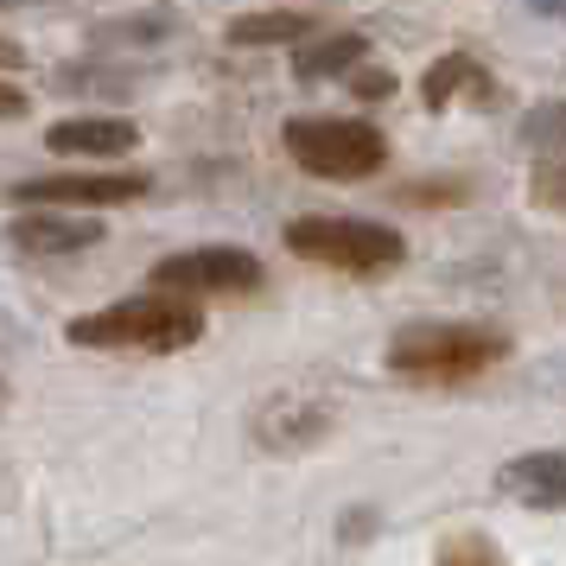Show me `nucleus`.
I'll return each mask as SVG.
<instances>
[{
  "label": "nucleus",
  "instance_id": "ddd939ff",
  "mask_svg": "<svg viewBox=\"0 0 566 566\" xmlns=\"http://www.w3.org/2000/svg\"><path fill=\"white\" fill-rule=\"evenodd\" d=\"M522 140H528V147H566V103L528 108V122H522Z\"/></svg>",
  "mask_w": 566,
  "mask_h": 566
},
{
  "label": "nucleus",
  "instance_id": "39448f33",
  "mask_svg": "<svg viewBox=\"0 0 566 566\" xmlns=\"http://www.w3.org/2000/svg\"><path fill=\"white\" fill-rule=\"evenodd\" d=\"M154 286L166 293H255L261 286V255L249 249H185L154 268Z\"/></svg>",
  "mask_w": 566,
  "mask_h": 566
},
{
  "label": "nucleus",
  "instance_id": "2eb2a0df",
  "mask_svg": "<svg viewBox=\"0 0 566 566\" xmlns=\"http://www.w3.org/2000/svg\"><path fill=\"white\" fill-rule=\"evenodd\" d=\"M535 205H547V210H566V159H541L535 166Z\"/></svg>",
  "mask_w": 566,
  "mask_h": 566
},
{
  "label": "nucleus",
  "instance_id": "f257e3e1",
  "mask_svg": "<svg viewBox=\"0 0 566 566\" xmlns=\"http://www.w3.org/2000/svg\"><path fill=\"white\" fill-rule=\"evenodd\" d=\"M64 337L83 350H154V357H166V350H191L205 337V312L191 293L154 286V293H134V300H115V306L77 318Z\"/></svg>",
  "mask_w": 566,
  "mask_h": 566
},
{
  "label": "nucleus",
  "instance_id": "f8f14e48",
  "mask_svg": "<svg viewBox=\"0 0 566 566\" xmlns=\"http://www.w3.org/2000/svg\"><path fill=\"white\" fill-rule=\"evenodd\" d=\"M312 39L306 13H242L230 20V45H300Z\"/></svg>",
  "mask_w": 566,
  "mask_h": 566
},
{
  "label": "nucleus",
  "instance_id": "6e6552de",
  "mask_svg": "<svg viewBox=\"0 0 566 566\" xmlns=\"http://www.w3.org/2000/svg\"><path fill=\"white\" fill-rule=\"evenodd\" d=\"M420 103L427 108H452V103H478V108H496L503 103V90L490 83V71L478 64V57H464V52H446L420 77Z\"/></svg>",
  "mask_w": 566,
  "mask_h": 566
},
{
  "label": "nucleus",
  "instance_id": "7ed1b4c3",
  "mask_svg": "<svg viewBox=\"0 0 566 566\" xmlns=\"http://www.w3.org/2000/svg\"><path fill=\"white\" fill-rule=\"evenodd\" d=\"M286 154L300 172L312 179H332V185H350V179H369L388 166V140L382 128L369 122H350V115H293L281 128Z\"/></svg>",
  "mask_w": 566,
  "mask_h": 566
},
{
  "label": "nucleus",
  "instance_id": "423d86ee",
  "mask_svg": "<svg viewBox=\"0 0 566 566\" xmlns=\"http://www.w3.org/2000/svg\"><path fill=\"white\" fill-rule=\"evenodd\" d=\"M140 191H147L140 172H57V179L13 185V205H90V210H108V205H134Z\"/></svg>",
  "mask_w": 566,
  "mask_h": 566
},
{
  "label": "nucleus",
  "instance_id": "9d476101",
  "mask_svg": "<svg viewBox=\"0 0 566 566\" xmlns=\"http://www.w3.org/2000/svg\"><path fill=\"white\" fill-rule=\"evenodd\" d=\"M103 223H71V217H45V210H39V217H13V223H7V242H13V249H20V255H83V249H96V242H103Z\"/></svg>",
  "mask_w": 566,
  "mask_h": 566
},
{
  "label": "nucleus",
  "instance_id": "4468645a",
  "mask_svg": "<svg viewBox=\"0 0 566 566\" xmlns=\"http://www.w3.org/2000/svg\"><path fill=\"white\" fill-rule=\"evenodd\" d=\"M439 566H510V560H503L484 535H471V528H464V535H452L446 547H439Z\"/></svg>",
  "mask_w": 566,
  "mask_h": 566
},
{
  "label": "nucleus",
  "instance_id": "dca6fc26",
  "mask_svg": "<svg viewBox=\"0 0 566 566\" xmlns=\"http://www.w3.org/2000/svg\"><path fill=\"white\" fill-rule=\"evenodd\" d=\"M27 108H32V96H27V90H20V83H7V77H0V122H20Z\"/></svg>",
  "mask_w": 566,
  "mask_h": 566
},
{
  "label": "nucleus",
  "instance_id": "20e7f679",
  "mask_svg": "<svg viewBox=\"0 0 566 566\" xmlns=\"http://www.w3.org/2000/svg\"><path fill=\"white\" fill-rule=\"evenodd\" d=\"M286 249L337 274H388L408 261V235L388 223H363V217H300L286 223Z\"/></svg>",
  "mask_w": 566,
  "mask_h": 566
},
{
  "label": "nucleus",
  "instance_id": "a211bd4d",
  "mask_svg": "<svg viewBox=\"0 0 566 566\" xmlns=\"http://www.w3.org/2000/svg\"><path fill=\"white\" fill-rule=\"evenodd\" d=\"M0 71H27V52H20L7 32H0Z\"/></svg>",
  "mask_w": 566,
  "mask_h": 566
},
{
  "label": "nucleus",
  "instance_id": "6ab92c4d",
  "mask_svg": "<svg viewBox=\"0 0 566 566\" xmlns=\"http://www.w3.org/2000/svg\"><path fill=\"white\" fill-rule=\"evenodd\" d=\"M528 7H535L541 20H560V27H566V0H528Z\"/></svg>",
  "mask_w": 566,
  "mask_h": 566
},
{
  "label": "nucleus",
  "instance_id": "f03ea898",
  "mask_svg": "<svg viewBox=\"0 0 566 566\" xmlns=\"http://www.w3.org/2000/svg\"><path fill=\"white\" fill-rule=\"evenodd\" d=\"M510 357V337L490 325H408L388 344V369L408 382H464Z\"/></svg>",
  "mask_w": 566,
  "mask_h": 566
},
{
  "label": "nucleus",
  "instance_id": "f3484780",
  "mask_svg": "<svg viewBox=\"0 0 566 566\" xmlns=\"http://www.w3.org/2000/svg\"><path fill=\"white\" fill-rule=\"evenodd\" d=\"M350 83H357V96H369V103L395 96V77H388V71H363V77H350Z\"/></svg>",
  "mask_w": 566,
  "mask_h": 566
},
{
  "label": "nucleus",
  "instance_id": "9b49d317",
  "mask_svg": "<svg viewBox=\"0 0 566 566\" xmlns=\"http://www.w3.org/2000/svg\"><path fill=\"white\" fill-rule=\"evenodd\" d=\"M363 57H369V39L363 32H332V39H300L293 71L306 83H318V77H337V71H357Z\"/></svg>",
  "mask_w": 566,
  "mask_h": 566
},
{
  "label": "nucleus",
  "instance_id": "0eeeda50",
  "mask_svg": "<svg viewBox=\"0 0 566 566\" xmlns=\"http://www.w3.org/2000/svg\"><path fill=\"white\" fill-rule=\"evenodd\" d=\"M45 147L57 159H122L140 147V128L122 122V115H71V122H57L45 134Z\"/></svg>",
  "mask_w": 566,
  "mask_h": 566
},
{
  "label": "nucleus",
  "instance_id": "1a4fd4ad",
  "mask_svg": "<svg viewBox=\"0 0 566 566\" xmlns=\"http://www.w3.org/2000/svg\"><path fill=\"white\" fill-rule=\"evenodd\" d=\"M496 490L528 510H566V452H522L496 471Z\"/></svg>",
  "mask_w": 566,
  "mask_h": 566
}]
</instances>
